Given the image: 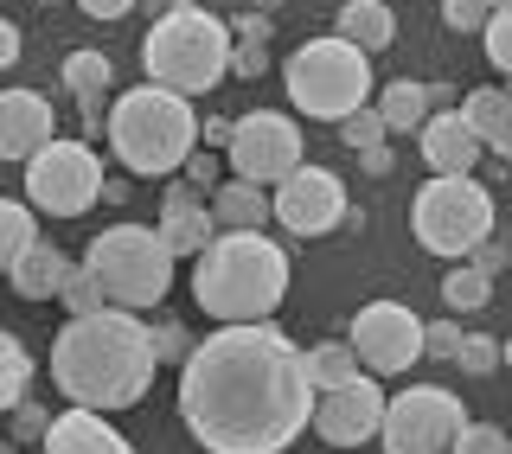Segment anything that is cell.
<instances>
[{
    "label": "cell",
    "mask_w": 512,
    "mask_h": 454,
    "mask_svg": "<svg viewBox=\"0 0 512 454\" xmlns=\"http://www.w3.org/2000/svg\"><path fill=\"white\" fill-rule=\"evenodd\" d=\"M180 416L205 454H282L314 416L301 346L269 320L218 327L180 365Z\"/></svg>",
    "instance_id": "cell-1"
},
{
    "label": "cell",
    "mask_w": 512,
    "mask_h": 454,
    "mask_svg": "<svg viewBox=\"0 0 512 454\" xmlns=\"http://www.w3.org/2000/svg\"><path fill=\"white\" fill-rule=\"evenodd\" d=\"M154 339L128 307H96V314H71L52 339V384L77 410H135L154 384Z\"/></svg>",
    "instance_id": "cell-2"
},
{
    "label": "cell",
    "mask_w": 512,
    "mask_h": 454,
    "mask_svg": "<svg viewBox=\"0 0 512 454\" xmlns=\"http://www.w3.org/2000/svg\"><path fill=\"white\" fill-rule=\"evenodd\" d=\"M288 295V250L263 231H218L199 250L192 269V301L218 320V327H244L269 320Z\"/></svg>",
    "instance_id": "cell-3"
},
{
    "label": "cell",
    "mask_w": 512,
    "mask_h": 454,
    "mask_svg": "<svg viewBox=\"0 0 512 454\" xmlns=\"http://www.w3.org/2000/svg\"><path fill=\"white\" fill-rule=\"evenodd\" d=\"M109 148L135 180H160V173H180L186 154L199 148V116H192V96H173L160 84H141L109 103Z\"/></svg>",
    "instance_id": "cell-4"
},
{
    "label": "cell",
    "mask_w": 512,
    "mask_h": 454,
    "mask_svg": "<svg viewBox=\"0 0 512 454\" xmlns=\"http://www.w3.org/2000/svg\"><path fill=\"white\" fill-rule=\"evenodd\" d=\"M141 64H148V84L173 96H205L231 77V26L205 7H173L148 26Z\"/></svg>",
    "instance_id": "cell-5"
},
{
    "label": "cell",
    "mask_w": 512,
    "mask_h": 454,
    "mask_svg": "<svg viewBox=\"0 0 512 454\" xmlns=\"http://www.w3.org/2000/svg\"><path fill=\"white\" fill-rule=\"evenodd\" d=\"M288 103L308 122H346L352 109L372 103V52H359L352 39H308L301 52H288L282 64Z\"/></svg>",
    "instance_id": "cell-6"
},
{
    "label": "cell",
    "mask_w": 512,
    "mask_h": 454,
    "mask_svg": "<svg viewBox=\"0 0 512 454\" xmlns=\"http://www.w3.org/2000/svg\"><path fill=\"white\" fill-rule=\"evenodd\" d=\"M84 263L96 269L109 307H128V314L135 307H160L173 288V256L160 243V231H148V224H109L84 250Z\"/></svg>",
    "instance_id": "cell-7"
},
{
    "label": "cell",
    "mask_w": 512,
    "mask_h": 454,
    "mask_svg": "<svg viewBox=\"0 0 512 454\" xmlns=\"http://www.w3.org/2000/svg\"><path fill=\"white\" fill-rule=\"evenodd\" d=\"M410 231L429 256H468L474 243L493 237V192L474 173H436L410 205Z\"/></svg>",
    "instance_id": "cell-8"
},
{
    "label": "cell",
    "mask_w": 512,
    "mask_h": 454,
    "mask_svg": "<svg viewBox=\"0 0 512 454\" xmlns=\"http://www.w3.org/2000/svg\"><path fill=\"white\" fill-rule=\"evenodd\" d=\"M103 192V154L90 141H45L39 154L26 160V205L52 218H84Z\"/></svg>",
    "instance_id": "cell-9"
},
{
    "label": "cell",
    "mask_w": 512,
    "mask_h": 454,
    "mask_svg": "<svg viewBox=\"0 0 512 454\" xmlns=\"http://www.w3.org/2000/svg\"><path fill=\"white\" fill-rule=\"evenodd\" d=\"M461 423H468V410H461L455 391H442V384H410V391L384 397L378 442H384V454H448Z\"/></svg>",
    "instance_id": "cell-10"
},
{
    "label": "cell",
    "mask_w": 512,
    "mask_h": 454,
    "mask_svg": "<svg viewBox=\"0 0 512 454\" xmlns=\"http://www.w3.org/2000/svg\"><path fill=\"white\" fill-rule=\"evenodd\" d=\"M224 160H231V173L250 180V186H282L288 173L301 167V128L288 116H276V109H256V116L231 122Z\"/></svg>",
    "instance_id": "cell-11"
},
{
    "label": "cell",
    "mask_w": 512,
    "mask_h": 454,
    "mask_svg": "<svg viewBox=\"0 0 512 454\" xmlns=\"http://www.w3.org/2000/svg\"><path fill=\"white\" fill-rule=\"evenodd\" d=\"M346 346L359 352V365L372 371V378H397V371H410L423 359V320H416L404 301H372V307L352 314Z\"/></svg>",
    "instance_id": "cell-12"
},
{
    "label": "cell",
    "mask_w": 512,
    "mask_h": 454,
    "mask_svg": "<svg viewBox=\"0 0 512 454\" xmlns=\"http://www.w3.org/2000/svg\"><path fill=\"white\" fill-rule=\"evenodd\" d=\"M269 218L288 237H327L346 224V186L327 167H295L282 186H269Z\"/></svg>",
    "instance_id": "cell-13"
},
{
    "label": "cell",
    "mask_w": 512,
    "mask_h": 454,
    "mask_svg": "<svg viewBox=\"0 0 512 454\" xmlns=\"http://www.w3.org/2000/svg\"><path fill=\"white\" fill-rule=\"evenodd\" d=\"M378 416H384V391L372 384V371H359V378L340 384V391H314V416H308V423L320 429L327 448H359V442L378 435Z\"/></svg>",
    "instance_id": "cell-14"
},
{
    "label": "cell",
    "mask_w": 512,
    "mask_h": 454,
    "mask_svg": "<svg viewBox=\"0 0 512 454\" xmlns=\"http://www.w3.org/2000/svg\"><path fill=\"white\" fill-rule=\"evenodd\" d=\"M52 135V103L39 90H0V160H32Z\"/></svg>",
    "instance_id": "cell-15"
},
{
    "label": "cell",
    "mask_w": 512,
    "mask_h": 454,
    "mask_svg": "<svg viewBox=\"0 0 512 454\" xmlns=\"http://www.w3.org/2000/svg\"><path fill=\"white\" fill-rule=\"evenodd\" d=\"M212 237H218V224H212L205 192L199 186H173L167 205H160V243H167V256H199Z\"/></svg>",
    "instance_id": "cell-16"
},
{
    "label": "cell",
    "mask_w": 512,
    "mask_h": 454,
    "mask_svg": "<svg viewBox=\"0 0 512 454\" xmlns=\"http://www.w3.org/2000/svg\"><path fill=\"white\" fill-rule=\"evenodd\" d=\"M423 160H429V173H474V160H480V148L487 141L474 135L468 122H461V109H436L423 128Z\"/></svg>",
    "instance_id": "cell-17"
},
{
    "label": "cell",
    "mask_w": 512,
    "mask_h": 454,
    "mask_svg": "<svg viewBox=\"0 0 512 454\" xmlns=\"http://www.w3.org/2000/svg\"><path fill=\"white\" fill-rule=\"evenodd\" d=\"M39 442H45V454H135L116 429L103 423V416H96V410H77V403L45 423Z\"/></svg>",
    "instance_id": "cell-18"
},
{
    "label": "cell",
    "mask_w": 512,
    "mask_h": 454,
    "mask_svg": "<svg viewBox=\"0 0 512 454\" xmlns=\"http://www.w3.org/2000/svg\"><path fill=\"white\" fill-rule=\"evenodd\" d=\"M212 224L218 231H263L269 224V186H250V180H224V186H212Z\"/></svg>",
    "instance_id": "cell-19"
},
{
    "label": "cell",
    "mask_w": 512,
    "mask_h": 454,
    "mask_svg": "<svg viewBox=\"0 0 512 454\" xmlns=\"http://www.w3.org/2000/svg\"><path fill=\"white\" fill-rule=\"evenodd\" d=\"M64 275H71V256H64V250H58V243H45V237H32V243H26V256H20V263H13V269H7V282H13V288H20V295H26V301H52V295H58V282H64Z\"/></svg>",
    "instance_id": "cell-20"
},
{
    "label": "cell",
    "mask_w": 512,
    "mask_h": 454,
    "mask_svg": "<svg viewBox=\"0 0 512 454\" xmlns=\"http://www.w3.org/2000/svg\"><path fill=\"white\" fill-rule=\"evenodd\" d=\"M109 84H116V64H109L103 52H71L64 58V90L77 96V109H84L90 128H103V96Z\"/></svg>",
    "instance_id": "cell-21"
},
{
    "label": "cell",
    "mask_w": 512,
    "mask_h": 454,
    "mask_svg": "<svg viewBox=\"0 0 512 454\" xmlns=\"http://www.w3.org/2000/svg\"><path fill=\"white\" fill-rule=\"evenodd\" d=\"M340 39H352L359 52H384L397 39V13L384 0H346L340 7Z\"/></svg>",
    "instance_id": "cell-22"
},
{
    "label": "cell",
    "mask_w": 512,
    "mask_h": 454,
    "mask_svg": "<svg viewBox=\"0 0 512 454\" xmlns=\"http://www.w3.org/2000/svg\"><path fill=\"white\" fill-rule=\"evenodd\" d=\"M301 365H308V384H314V391H340V384L359 378V352H352L346 339H320L314 352H301Z\"/></svg>",
    "instance_id": "cell-23"
},
{
    "label": "cell",
    "mask_w": 512,
    "mask_h": 454,
    "mask_svg": "<svg viewBox=\"0 0 512 454\" xmlns=\"http://www.w3.org/2000/svg\"><path fill=\"white\" fill-rule=\"evenodd\" d=\"M461 122H468L474 135L493 148L500 135H512V90H493V84H487V90H474L468 103H461Z\"/></svg>",
    "instance_id": "cell-24"
},
{
    "label": "cell",
    "mask_w": 512,
    "mask_h": 454,
    "mask_svg": "<svg viewBox=\"0 0 512 454\" xmlns=\"http://www.w3.org/2000/svg\"><path fill=\"white\" fill-rule=\"evenodd\" d=\"M372 109L384 116V128H423V122H429V84L397 77V84H384V96H378Z\"/></svg>",
    "instance_id": "cell-25"
},
{
    "label": "cell",
    "mask_w": 512,
    "mask_h": 454,
    "mask_svg": "<svg viewBox=\"0 0 512 454\" xmlns=\"http://www.w3.org/2000/svg\"><path fill=\"white\" fill-rule=\"evenodd\" d=\"M32 237H39V224H32V205L0 199V275H7V269L26 256V243H32Z\"/></svg>",
    "instance_id": "cell-26"
},
{
    "label": "cell",
    "mask_w": 512,
    "mask_h": 454,
    "mask_svg": "<svg viewBox=\"0 0 512 454\" xmlns=\"http://www.w3.org/2000/svg\"><path fill=\"white\" fill-rule=\"evenodd\" d=\"M442 301L448 307H461V314H474V307H487L493 301V275H480L474 263H455L442 275Z\"/></svg>",
    "instance_id": "cell-27"
},
{
    "label": "cell",
    "mask_w": 512,
    "mask_h": 454,
    "mask_svg": "<svg viewBox=\"0 0 512 454\" xmlns=\"http://www.w3.org/2000/svg\"><path fill=\"white\" fill-rule=\"evenodd\" d=\"M26 384H32V359H26V346L13 333H0V416L13 410V403L26 397Z\"/></svg>",
    "instance_id": "cell-28"
},
{
    "label": "cell",
    "mask_w": 512,
    "mask_h": 454,
    "mask_svg": "<svg viewBox=\"0 0 512 454\" xmlns=\"http://www.w3.org/2000/svg\"><path fill=\"white\" fill-rule=\"evenodd\" d=\"M58 301L71 307V314H96V307H109V295H103V282H96L90 263H71V275L58 282Z\"/></svg>",
    "instance_id": "cell-29"
},
{
    "label": "cell",
    "mask_w": 512,
    "mask_h": 454,
    "mask_svg": "<svg viewBox=\"0 0 512 454\" xmlns=\"http://www.w3.org/2000/svg\"><path fill=\"white\" fill-rule=\"evenodd\" d=\"M480 39H487V58H493V71L512 77V0H500L493 7V20L480 26Z\"/></svg>",
    "instance_id": "cell-30"
},
{
    "label": "cell",
    "mask_w": 512,
    "mask_h": 454,
    "mask_svg": "<svg viewBox=\"0 0 512 454\" xmlns=\"http://www.w3.org/2000/svg\"><path fill=\"white\" fill-rule=\"evenodd\" d=\"M455 365L468 371V378H487V371H500V339H487V333H461Z\"/></svg>",
    "instance_id": "cell-31"
},
{
    "label": "cell",
    "mask_w": 512,
    "mask_h": 454,
    "mask_svg": "<svg viewBox=\"0 0 512 454\" xmlns=\"http://www.w3.org/2000/svg\"><path fill=\"white\" fill-rule=\"evenodd\" d=\"M340 135H346V148H352V154H365V148H384V135H391V128H384V116H378L372 103H365V109H352V116L340 122Z\"/></svg>",
    "instance_id": "cell-32"
},
{
    "label": "cell",
    "mask_w": 512,
    "mask_h": 454,
    "mask_svg": "<svg viewBox=\"0 0 512 454\" xmlns=\"http://www.w3.org/2000/svg\"><path fill=\"white\" fill-rule=\"evenodd\" d=\"M448 454H512V442H506V429H493V423H461Z\"/></svg>",
    "instance_id": "cell-33"
},
{
    "label": "cell",
    "mask_w": 512,
    "mask_h": 454,
    "mask_svg": "<svg viewBox=\"0 0 512 454\" xmlns=\"http://www.w3.org/2000/svg\"><path fill=\"white\" fill-rule=\"evenodd\" d=\"M493 7L500 0H442V20H448V32H480L493 20Z\"/></svg>",
    "instance_id": "cell-34"
},
{
    "label": "cell",
    "mask_w": 512,
    "mask_h": 454,
    "mask_svg": "<svg viewBox=\"0 0 512 454\" xmlns=\"http://www.w3.org/2000/svg\"><path fill=\"white\" fill-rule=\"evenodd\" d=\"M263 71H269L263 39H231V77H263Z\"/></svg>",
    "instance_id": "cell-35"
},
{
    "label": "cell",
    "mask_w": 512,
    "mask_h": 454,
    "mask_svg": "<svg viewBox=\"0 0 512 454\" xmlns=\"http://www.w3.org/2000/svg\"><path fill=\"white\" fill-rule=\"evenodd\" d=\"M455 346H461V327H455V320L423 327V359H448V365H455Z\"/></svg>",
    "instance_id": "cell-36"
},
{
    "label": "cell",
    "mask_w": 512,
    "mask_h": 454,
    "mask_svg": "<svg viewBox=\"0 0 512 454\" xmlns=\"http://www.w3.org/2000/svg\"><path fill=\"white\" fill-rule=\"evenodd\" d=\"M468 263L480 269V275H500V269H512V237H500V243H474V250H468Z\"/></svg>",
    "instance_id": "cell-37"
},
{
    "label": "cell",
    "mask_w": 512,
    "mask_h": 454,
    "mask_svg": "<svg viewBox=\"0 0 512 454\" xmlns=\"http://www.w3.org/2000/svg\"><path fill=\"white\" fill-rule=\"evenodd\" d=\"M186 186H199V192H212V186H218V154H205V148H192V154H186Z\"/></svg>",
    "instance_id": "cell-38"
},
{
    "label": "cell",
    "mask_w": 512,
    "mask_h": 454,
    "mask_svg": "<svg viewBox=\"0 0 512 454\" xmlns=\"http://www.w3.org/2000/svg\"><path fill=\"white\" fill-rule=\"evenodd\" d=\"M7 416H13V429H20V435H45V423H52V416H45V403H26V397L13 403Z\"/></svg>",
    "instance_id": "cell-39"
},
{
    "label": "cell",
    "mask_w": 512,
    "mask_h": 454,
    "mask_svg": "<svg viewBox=\"0 0 512 454\" xmlns=\"http://www.w3.org/2000/svg\"><path fill=\"white\" fill-rule=\"evenodd\" d=\"M148 339H154V359H173V352H186V333L173 327V320H167V327H154Z\"/></svg>",
    "instance_id": "cell-40"
},
{
    "label": "cell",
    "mask_w": 512,
    "mask_h": 454,
    "mask_svg": "<svg viewBox=\"0 0 512 454\" xmlns=\"http://www.w3.org/2000/svg\"><path fill=\"white\" fill-rule=\"evenodd\" d=\"M13 64H20V26L0 20V71H13Z\"/></svg>",
    "instance_id": "cell-41"
},
{
    "label": "cell",
    "mask_w": 512,
    "mask_h": 454,
    "mask_svg": "<svg viewBox=\"0 0 512 454\" xmlns=\"http://www.w3.org/2000/svg\"><path fill=\"white\" fill-rule=\"evenodd\" d=\"M77 7H84L90 20H122V13L135 7V0H77Z\"/></svg>",
    "instance_id": "cell-42"
},
{
    "label": "cell",
    "mask_w": 512,
    "mask_h": 454,
    "mask_svg": "<svg viewBox=\"0 0 512 454\" xmlns=\"http://www.w3.org/2000/svg\"><path fill=\"white\" fill-rule=\"evenodd\" d=\"M231 39H263V45H269V20H263V13H244V20H237V32H231Z\"/></svg>",
    "instance_id": "cell-43"
},
{
    "label": "cell",
    "mask_w": 512,
    "mask_h": 454,
    "mask_svg": "<svg viewBox=\"0 0 512 454\" xmlns=\"http://www.w3.org/2000/svg\"><path fill=\"white\" fill-rule=\"evenodd\" d=\"M359 167H365V173H391V154H384V148H365Z\"/></svg>",
    "instance_id": "cell-44"
},
{
    "label": "cell",
    "mask_w": 512,
    "mask_h": 454,
    "mask_svg": "<svg viewBox=\"0 0 512 454\" xmlns=\"http://www.w3.org/2000/svg\"><path fill=\"white\" fill-rule=\"evenodd\" d=\"M493 154H500L506 167H512V135H500V141H493Z\"/></svg>",
    "instance_id": "cell-45"
},
{
    "label": "cell",
    "mask_w": 512,
    "mask_h": 454,
    "mask_svg": "<svg viewBox=\"0 0 512 454\" xmlns=\"http://www.w3.org/2000/svg\"><path fill=\"white\" fill-rule=\"evenodd\" d=\"M148 7H154V13H173V7H186V0H148Z\"/></svg>",
    "instance_id": "cell-46"
},
{
    "label": "cell",
    "mask_w": 512,
    "mask_h": 454,
    "mask_svg": "<svg viewBox=\"0 0 512 454\" xmlns=\"http://www.w3.org/2000/svg\"><path fill=\"white\" fill-rule=\"evenodd\" d=\"M500 365H512V339H506V346H500Z\"/></svg>",
    "instance_id": "cell-47"
},
{
    "label": "cell",
    "mask_w": 512,
    "mask_h": 454,
    "mask_svg": "<svg viewBox=\"0 0 512 454\" xmlns=\"http://www.w3.org/2000/svg\"><path fill=\"white\" fill-rule=\"evenodd\" d=\"M0 454H13V448H7V442H0Z\"/></svg>",
    "instance_id": "cell-48"
},
{
    "label": "cell",
    "mask_w": 512,
    "mask_h": 454,
    "mask_svg": "<svg viewBox=\"0 0 512 454\" xmlns=\"http://www.w3.org/2000/svg\"><path fill=\"white\" fill-rule=\"evenodd\" d=\"M39 7H52V0H39Z\"/></svg>",
    "instance_id": "cell-49"
},
{
    "label": "cell",
    "mask_w": 512,
    "mask_h": 454,
    "mask_svg": "<svg viewBox=\"0 0 512 454\" xmlns=\"http://www.w3.org/2000/svg\"><path fill=\"white\" fill-rule=\"evenodd\" d=\"M320 454H333V448H320Z\"/></svg>",
    "instance_id": "cell-50"
}]
</instances>
